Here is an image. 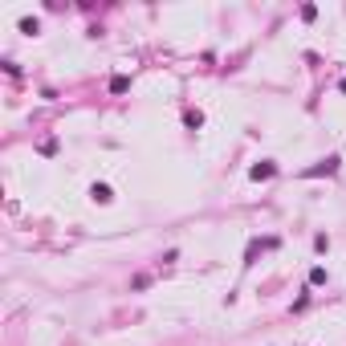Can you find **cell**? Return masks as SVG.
<instances>
[{
  "label": "cell",
  "mask_w": 346,
  "mask_h": 346,
  "mask_svg": "<svg viewBox=\"0 0 346 346\" xmlns=\"http://www.w3.org/2000/svg\"><path fill=\"white\" fill-rule=\"evenodd\" d=\"M126 86H130V82H126V78H122V73H118V78H110V90H114V94H122V90H126Z\"/></svg>",
  "instance_id": "obj_3"
},
{
  "label": "cell",
  "mask_w": 346,
  "mask_h": 346,
  "mask_svg": "<svg viewBox=\"0 0 346 346\" xmlns=\"http://www.w3.org/2000/svg\"><path fill=\"white\" fill-rule=\"evenodd\" d=\"M273 171H277L273 163H257V167H253V171H248V175H253V179H269V175H273Z\"/></svg>",
  "instance_id": "obj_2"
},
{
  "label": "cell",
  "mask_w": 346,
  "mask_h": 346,
  "mask_svg": "<svg viewBox=\"0 0 346 346\" xmlns=\"http://www.w3.org/2000/svg\"><path fill=\"white\" fill-rule=\"evenodd\" d=\"M330 171H338V155H330V159H322L318 167H310V171H301V175H330Z\"/></svg>",
  "instance_id": "obj_1"
}]
</instances>
